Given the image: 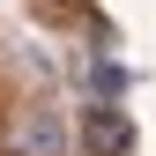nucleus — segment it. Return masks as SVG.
I'll return each instance as SVG.
<instances>
[{
	"label": "nucleus",
	"mask_w": 156,
	"mask_h": 156,
	"mask_svg": "<svg viewBox=\"0 0 156 156\" xmlns=\"http://www.w3.org/2000/svg\"><path fill=\"white\" fill-rule=\"evenodd\" d=\"M82 141H89V156H134V119H126L119 104H89Z\"/></svg>",
	"instance_id": "nucleus-1"
},
{
	"label": "nucleus",
	"mask_w": 156,
	"mask_h": 156,
	"mask_svg": "<svg viewBox=\"0 0 156 156\" xmlns=\"http://www.w3.org/2000/svg\"><path fill=\"white\" fill-rule=\"evenodd\" d=\"M23 156H60V126H52V119H30L23 126Z\"/></svg>",
	"instance_id": "nucleus-2"
}]
</instances>
